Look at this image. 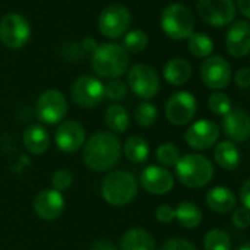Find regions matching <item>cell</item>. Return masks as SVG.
Listing matches in <instances>:
<instances>
[{
    "label": "cell",
    "mask_w": 250,
    "mask_h": 250,
    "mask_svg": "<svg viewBox=\"0 0 250 250\" xmlns=\"http://www.w3.org/2000/svg\"><path fill=\"white\" fill-rule=\"evenodd\" d=\"M97 41L92 38V37H86V38H83L82 40V42H81V48L83 50V51H86V53H92L95 48H97Z\"/></svg>",
    "instance_id": "42"
},
{
    "label": "cell",
    "mask_w": 250,
    "mask_h": 250,
    "mask_svg": "<svg viewBox=\"0 0 250 250\" xmlns=\"http://www.w3.org/2000/svg\"><path fill=\"white\" fill-rule=\"evenodd\" d=\"M174 220H177V223L183 229L193 230L202 224L204 214L196 204L185 201V202H180L177 205V208L174 209Z\"/></svg>",
    "instance_id": "23"
},
{
    "label": "cell",
    "mask_w": 250,
    "mask_h": 250,
    "mask_svg": "<svg viewBox=\"0 0 250 250\" xmlns=\"http://www.w3.org/2000/svg\"><path fill=\"white\" fill-rule=\"evenodd\" d=\"M188 50L192 56L198 59H207L214 51V41L205 32H193L188 38Z\"/></svg>",
    "instance_id": "28"
},
{
    "label": "cell",
    "mask_w": 250,
    "mask_h": 250,
    "mask_svg": "<svg viewBox=\"0 0 250 250\" xmlns=\"http://www.w3.org/2000/svg\"><path fill=\"white\" fill-rule=\"evenodd\" d=\"M130 19L132 16L129 9L123 4L114 3L105 6L101 10V13L98 15L97 26L104 37L116 40L123 37L129 31Z\"/></svg>",
    "instance_id": "7"
},
{
    "label": "cell",
    "mask_w": 250,
    "mask_h": 250,
    "mask_svg": "<svg viewBox=\"0 0 250 250\" xmlns=\"http://www.w3.org/2000/svg\"><path fill=\"white\" fill-rule=\"evenodd\" d=\"M223 117V130L231 142H246L249 139L250 117L245 110H230Z\"/></svg>",
    "instance_id": "19"
},
{
    "label": "cell",
    "mask_w": 250,
    "mask_h": 250,
    "mask_svg": "<svg viewBox=\"0 0 250 250\" xmlns=\"http://www.w3.org/2000/svg\"><path fill=\"white\" fill-rule=\"evenodd\" d=\"M160 250H198V248L193 243H190L189 240L174 237V239L167 240Z\"/></svg>",
    "instance_id": "36"
},
{
    "label": "cell",
    "mask_w": 250,
    "mask_h": 250,
    "mask_svg": "<svg viewBox=\"0 0 250 250\" xmlns=\"http://www.w3.org/2000/svg\"><path fill=\"white\" fill-rule=\"evenodd\" d=\"M155 218L163 224L171 223L174 220V208H171L170 205H160L155 209Z\"/></svg>",
    "instance_id": "38"
},
{
    "label": "cell",
    "mask_w": 250,
    "mask_h": 250,
    "mask_svg": "<svg viewBox=\"0 0 250 250\" xmlns=\"http://www.w3.org/2000/svg\"><path fill=\"white\" fill-rule=\"evenodd\" d=\"M23 146L34 155L44 154L50 146V135L41 125H29L23 132Z\"/></svg>",
    "instance_id": "22"
},
{
    "label": "cell",
    "mask_w": 250,
    "mask_h": 250,
    "mask_svg": "<svg viewBox=\"0 0 250 250\" xmlns=\"http://www.w3.org/2000/svg\"><path fill=\"white\" fill-rule=\"evenodd\" d=\"M120 250H155V240L149 231L132 229L122 237Z\"/></svg>",
    "instance_id": "24"
},
{
    "label": "cell",
    "mask_w": 250,
    "mask_h": 250,
    "mask_svg": "<svg viewBox=\"0 0 250 250\" xmlns=\"http://www.w3.org/2000/svg\"><path fill=\"white\" fill-rule=\"evenodd\" d=\"M239 7V12L245 16V19L250 18V0H236L234 3Z\"/></svg>",
    "instance_id": "43"
},
{
    "label": "cell",
    "mask_w": 250,
    "mask_h": 250,
    "mask_svg": "<svg viewBox=\"0 0 250 250\" xmlns=\"http://www.w3.org/2000/svg\"><path fill=\"white\" fill-rule=\"evenodd\" d=\"M240 202L243 204L245 208L250 209V180H245L240 189Z\"/></svg>",
    "instance_id": "40"
},
{
    "label": "cell",
    "mask_w": 250,
    "mask_h": 250,
    "mask_svg": "<svg viewBox=\"0 0 250 250\" xmlns=\"http://www.w3.org/2000/svg\"><path fill=\"white\" fill-rule=\"evenodd\" d=\"M89 250H117V248L114 246V243H113V242L103 239V240L95 242V243L91 246V249Z\"/></svg>",
    "instance_id": "41"
},
{
    "label": "cell",
    "mask_w": 250,
    "mask_h": 250,
    "mask_svg": "<svg viewBox=\"0 0 250 250\" xmlns=\"http://www.w3.org/2000/svg\"><path fill=\"white\" fill-rule=\"evenodd\" d=\"M75 104L82 108H94L104 100V83L91 75L79 76L70 88Z\"/></svg>",
    "instance_id": "12"
},
{
    "label": "cell",
    "mask_w": 250,
    "mask_h": 250,
    "mask_svg": "<svg viewBox=\"0 0 250 250\" xmlns=\"http://www.w3.org/2000/svg\"><path fill=\"white\" fill-rule=\"evenodd\" d=\"M231 239L227 231L214 229L207 233L204 239V250H231Z\"/></svg>",
    "instance_id": "30"
},
{
    "label": "cell",
    "mask_w": 250,
    "mask_h": 250,
    "mask_svg": "<svg viewBox=\"0 0 250 250\" xmlns=\"http://www.w3.org/2000/svg\"><path fill=\"white\" fill-rule=\"evenodd\" d=\"M176 176L180 183L190 189H201L214 177L212 163L201 154H186L176 164Z\"/></svg>",
    "instance_id": "3"
},
{
    "label": "cell",
    "mask_w": 250,
    "mask_h": 250,
    "mask_svg": "<svg viewBox=\"0 0 250 250\" xmlns=\"http://www.w3.org/2000/svg\"><path fill=\"white\" fill-rule=\"evenodd\" d=\"M127 85L133 91L135 95H138L142 100H151L154 98L161 88V82L158 78L157 70L145 63L133 64L129 69L127 73Z\"/></svg>",
    "instance_id": "6"
},
{
    "label": "cell",
    "mask_w": 250,
    "mask_h": 250,
    "mask_svg": "<svg viewBox=\"0 0 250 250\" xmlns=\"http://www.w3.org/2000/svg\"><path fill=\"white\" fill-rule=\"evenodd\" d=\"M54 141L60 151L66 154L76 152L85 144V129L76 120L62 122L56 130Z\"/></svg>",
    "instance_id": "17"
},
{
    "label": "cell",
    "mask_w": 250,
    "mask_h": 250,
    "mask_svg": "<svg viewBox=\"0 0 250 250\" xmlns=\"http://www.w3.org/2000/svg\"><path fill=\"white\" fill-rule=\"evenodd\" d=\"M208 107L209 110L217 116H226L231 108V100L224 92H214L208 98Z\"/></svg>",
    "instance_id": "33"
},
{
    "label": "cell",
    "mask_w": 250,
    "mask_h": 250,
    "mask_svg": "<svg viewBox=\"0 0 250 250\" xmlns=\"http://www.w3.org/2000/svg\"><path fill=\"white\" fill-rule=\"evenodd\" d=\"M127 94V85L117 79H110L105 85H104V97H107L111 101H120L126 97Z\"/></svg>",
    "instance_id": "34"
},
{
    "label": "cell",
    "mask_w": 250,
    "mask_h": 250,
    "mask_svg": "<svg viewBox=\"0 0 250 250\" xmlns=\"http://www.w3.org/2000/svg\"><path fill=\"white\" fill-rule=\"evenodd\" d=\"M141 185L151 195H167L174 188V176L161 166H148L141 173Z\"/></svg>",
    "instance_id": "16"
},
{
    "label": "cell",
    "mask_w": 250,
    "mask_h": 250,
    "mask_svg": "<svg viewBox=\"0 0 250 250\" xmlns=\"http://www.w3.org/2000/svg\"><path fill=\"white\" fill-rule=\"evenodd\" d=\"M198 111L196 97L189 91H177L170 95L166 103V119L174 126L189 125Z\"/></svg>",
    "instance_id": "9"
},
{
    "label": "cell",
    "mask_w": 250,
    "mask_h": 250,
    "mask_svg": "<svg viewBox=\"0 0 250 250\" xmlns=\"http://www.w3.org/2000/svg\"><path fill=\"white\" fill-rule=\"evenodd\" d=\"M214 158L217 164L226 170H234L240 163V151L231 141L220 142L214 149Z\"/></svg>",
    "instance_id": "25"
},
{
    "label": "cell",
    "mask_w": 250,
    "mask_h": 250,
    "mask_svg": "<svg viewBox=\"0 0 250 250\" xmlns=\"http://www.w3.org/2000/svg\"><path fill=\"white\" fill-rule=\"evenodd\" d=\"M92 70L100 78L117 79L129 69V53L116 42H103L91 53Z\"/></svg>",
    "instance_id": "2"
},
{
    "label": "cell",
    "mask_w": 250,
    "mask_h": 250,
    "mask_svg": "<svg viewBox=\"0 0 250 250\" xmlns=\"http://www.w3.org/2000/svg\"><path fill=\"white\" fill-rule=\"evenodd\" d=\"M72 182H73V177H72L70 171H67L64 168L57 170L51 177V189H54L57 192H63L70 188Z\"/></svg>",
    "instance_id": "35"
},
{
    "label": "cell",
    "mask_w": 250,
    "mask_h": 250,
    "mask_svg": "<svg viewBox=\"0 0 250 250\" xmlns=\"http://www.w3.org/2000/svg\"><path fill=\"white\" fill-rule=\"evenodd\" d=\"M66 208V199L62 192L54 189H42L34 199V211L38 218L44 221H53L63 215Z\"/></svg>",
    "instance_id": "15"
},
{
    "label": "cell",
    "mask_w": 250,
    "mask_h": 250,
    "mask_svg": "<svg viewBox=\"0 0 250 250\" xmlns=\"http://www.w3.org/2000/svg\"><path fill=\"white\" fill-rule=\"evenodd\" d=\"M101 195L111 207H126L138 195V180L127 171H110L103 179Z\"/></svg>",
    "instance_id": "4"
},
{
    "label": "cell",
    "mask_w": 250,
    "mask_h": 250,
    "mask_svg": "<svg viewBox=\"0 0 250 250\" xmlns=\"http://www.w3.org/2000/svg\"><path fill=\"white\" fill-rule=\"evenodd\" d=\"M158 119V108L149 103V101H142L138 104L135 110V120L141 127H151Z\"/></svg>",
    "instance_id": "31"
},
{
    "label": "cell",
    "mask_w": 250,
    "mask_h": 250,
    "mask_svg": "<svg viewBox=\"0 0 250 250\" xmlns=\"http://www.w3.org/2000/svg\"><path fill=\"white\" fill-rule=\"evenodd\" d=\"M199 18L209 26L223 28L234 22L236 4L234 0H198Z\"/></svg>",
    "instance_id": "11"
},
{
    "label": "cell",
    "mask_w": 250,
    "mask_h": 250,
    "mask_svg": "<svg viewBox=\"0 0 250 250\" xmlns=\"http://www.w3.org/2000/svg\"><path fill=\"white\" fill-rule=\"evenodd\" d=\"M220 139V127L209 119H201L188 127L185 133L186 144L196 151H207L212 148Z\"/></svg>",
    "instance_id": "14"
},
{
    "label": "cell",
    "mask_w": 250,
    "mask_h": 250,
    "mask_svg": "<svg viewBox=\"0 0 250 250\" xmlns=\"http://www.w3.org/2000/svg\"><path fill=\"white\" fill-rule=\"evenodd\" d=\"M69 105L59 89L44 91L35 103V117L44 125H57L67 114Z\"/></svg>",
    "instance_id": "8"
},
{
    "label": "cell",
    "mask_w": 250,
    "mask_h": 250,
    "mask_svg": "<svg viewBox=\"0 0 250 250\" xmlns=\"http://www.w3.org/2000/svg\"><path fill=\"white\" fill-rule=\"evenodd\" d=\"M234 82L237 86L243 88V89H248L250 85V69L248 66L239 69V72L234 75Z\"/></svg>",
    "instance_id": "39"
},
{
    "label": "cell",
    "mask_w": 250,
    "mask_h": 250,
    "mask_svg": "<svg viewBox=\"0 0 250 250\" xmlns=\"http://www.w3.org/2000/svg\"><path fill=\"white\" fill-rule=\"evenodd\" d=\"M31 38V25L19 13H7L0 19V41L7 48H22Z\"/></svg>",
    "instance_id": "10"
},
{
    "label": "cell",
    "mask_w": 250,
    "mask_h": 250,
    "mask_svg": "<svg viewBox=\"0 0 250 250\" xmlns=\"http://www.w3.org/2000/svg\"><path fill=\"white\" fill-rule=\"evenodd\" d=\"M122 155L119 138L111 132H95L83 144V163L94 171L104 173L113 168Z\"/></svg>",
    "instance_id": "1"
},
{
    "label": "cell",
    "mask_w": 250,
    "mask_h": 250,
    "mask_svg": "<svg viewBox=\"0 0 250 250\" xmlns=\"http://www.w3.org/2000/svg\"><path fill=\"white\" fill-rule=\"evenodd\" d=\"M123 152L126 158L132 163H144L149 157V144L142 138V136H130L125 145H123Z\"/></svg>",
    "instance_id": "27"
},
{
    "label": "cell",
    "mask_w": 250,
    "mask_h": 250,
    "mask_svg": "<svg viewBox=\"0 0 250 250\" xmlns=\"http://www.w3.org/2000/svg\"><path fill=\"white\" fill-rule=\"evenodd\" d=\"M226 48L236 59L246 57L250 51V23L248 19H239L230 23L226 35Z\"/></svg>",
    "instance_id": "18"
},
{
    "label": "cell",
    "mask_w": 250,
    "mask_h": 250,
    "mask_svg": "<svg viewBox=\"0 0 250 250\" xmlns=\"http://www.w3.org/2000/svg\"><path fill=\"white\" fill-rule=\"evenodd\" d=\"M231 221H233L234 227H237V229H248L250 226V209L245 208V207L236 209Z\"/></svg>",
    "instance_id": "37"
},
{
    "label": "cell",
    "mask_w": 250,
    "mask_h": 250,
    "mask_svg": "<svg viewBox=\"0 0 250 250\" xmlns=\"http://www.w3.org/2000/svg\"><path fill=\"white\" fill-rule=\"evenodd\" d=\"M231 64L223 56H209L201 66V81L214 91L224 89L231 81Z\"/></svg>",
    "instance_id": "13"
},
{
    "label": "cell",
    "mask_w": 250,
    "mask_h": 250,
    "mask_svg": "<svg viewBox=\"0 0 250 250\" xmlns=\"http://www.w3.org/2000/svg\"><path fill=\"white\" fill-rule=\"evenodd\" d=\"M237 250H250V246H249V245H243L242 248H239Z\"/></svg>",
    "instance_id": "44"
},
{
    "label": "cell",
    "mask_w": 250,
    "mask_h": 250,
    "mask_svg": "<svg viewBox=\"0 0 250 250\" xmlns=\"http://www.w3.org/2000/svg\"><path fill=\"white\" fill-rule=\"evenodd\" d=\"M104 120L107 127L114 132V133H125L129 126H130V116L129 111L120 105V104H113L105 110Z\"/></svg>",
    "instance_id": "26"
},
{
    "label": "cell",
    "mask_w": 250,
    "mask_h": 250,
    "mask_svg": "<svg viewBox=\"0 0 250 250\" xmlns=\"http://www.w3.org/2000/svg\"><path fill=\"white\" fill-rule=\"evenodd\" d=\"M161 28L171 40H188L195 31V16L186 4L171 3L161 13Z\"/></svg>",
    "instance_id": "5"
},
{
    "label": "cell",
    "mask_w": 250,
    "mask_h": 250,
    "mask_svg": "<svg viewBox=\"0 0 250 250\" xmlns=\"http://www.w3.org/2000/svg\"><path fill=\"white\" fill-rule=\"evenodd\" d=\"M205 201L208 208L217 214H227L233 211L237 204V198L234 192L226 186H215L211 190H208Z\"/></svg>",
    "instance_id": "21"
},
{
    "label": "cell",
    "mask_w": 250,
    "mask_h": 250,
    "mask_svg": "<svg viewBox=\"0 0 250 250\" xmlns=\"http://www.w3.org/2000/svg\"><path fill=\"white\" fill-rule=\"evenodd\" d=\"M149 38L142 29H132L123 35V44H120L127 53H141L148 47Z\"/></svg>",
    "instance_id": "29"
},
{
    "label": "cell",
    "mask_w": 250,
    "mask_h": 250,
    "mask_svg": "<svg viewBox=\"0 0 250 250\" xmlns=\"http://www.w3.org/2000/svg\"><path fill=\"white\" fill-rule=\"evenodd\" d=\"M157 160L158 163L161 164V167H176L177 161L180 160V151L179 148L171 144V142H166V144H161L158 148H157Z\"/></svg>",
    "instance_id": "32"
},
{
    "label": "cell",
    "mask_w": 250,
    "mask_h": 250,
    "mask_svg": "<svg viewBox=\"0 0 250 250\" xmlns=\"http://www.w3.org/2000/svg\"><path fill=\"white\" fill-rule=\"evenodd\" d=\"M164 79L173 86H182L188 83L193 75V66L189 60L182 57L170 59L163 69Z\"/></svg>",
    "instance_id": "20"
}]
</instances>
